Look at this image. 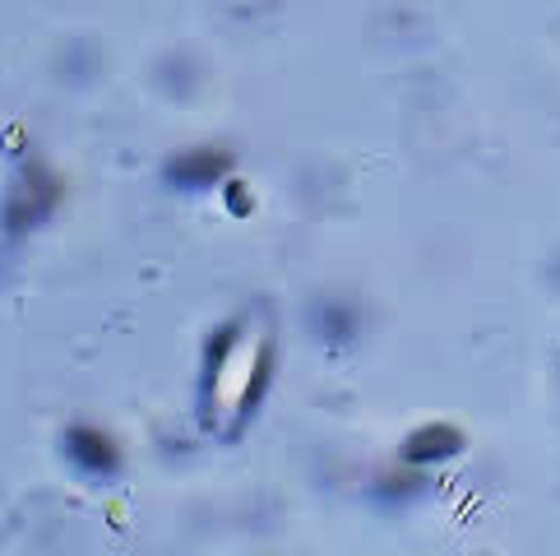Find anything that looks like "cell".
<instances>
[{
	"instance_id": "1",
	"label": "cell",
	"mask_w": 560,
	"mask_h": 556,
	"mask_svg": "<svg viewBox=\"0 0 560 556\" xmlns=\"http://www.w3.org/2000/svg\"><path fill=\"white\" fill-rule=\"evenodd\" d=\"M70 454L93 473V478H103V473L116 468V450L103 441V436H93V431H74L70 436Z\"/></svg>"
},
{
	"instance_id": "2",
	"label": "cell",
	"mask_w": 560,
	"mask_h": 556,
	"mask_svg": "<svg viewBox=\"0 0 560 556\" xmlns=\"http://www.w3.org/2000/svg\"><path fill=\"white\" fill-rule=\"evenodd\" d=\"M464 445V436L450 431V427H431V431H417L408 441V460H440V454H454Z\"/></svg>"
},
{
	"instance_id": "3",
	"label": "cell",
	"mask_w": 560,
	"mask_h": 556,
	"mask_svg": "<svg viewBox=\"0 0 560 556\" xmlns=\"http://www.w3.org/2000/svg\"><path fill=\"white\" fill-rule=\"evenodd\" d=\"M228 167V158H218V153H205V158H190V163H176L172 176H186V186H199V182H213L218 172Z\"/></svg>"
}]
</instances>
